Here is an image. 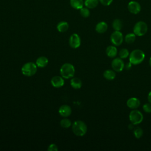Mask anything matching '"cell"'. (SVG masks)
<instances>
[{
  "instance_id": "cell-1",
  "label": "cell",
  "mask_w": 151,
  "mask_h": 151,
  "mask_svg": "<svg viewBox=\"0 0 151 151\" xmlns=\"http://www.w3.org/2000/svg\"><path fill=\"white\" fill-rule=\"evenodd\" d=\"M145 58L144 52L140 49H136L133 50L129 54V62L132 65H138L142 63Z\"/></svg>"
},
{
  "instance_id": "cell-2",
  "label": "cell",
  "mask_w": 151,
  "mask_h": 151,
  "mask_svg": "<svg viewBox=\"0 0 151 151\" xmlns=\"http://www.w3.org/2000/svg\"><path fill=\"white\" fill-rule=\"evenodd\" d=\"M73 133L77 136H83L87 131L86 124L81 120L75 121L72 125Z\"/></svg>"
},
{
  "instance_id": "cell-3",
  "label": "cell",
  "mask_w": 151,
  "mask_h": 151,
  "mask_svg": "<svg viewBox=\"0 0 151 151\" xmlns=\"http://www.w3.org/2000/svg\"><path fill=\"white\" fill-rule=\"evenodd\" d=\"M61 76L65 78H72L75 73V68L73 64L70 63H64L60 68Z\"/></svg>"
},
{
  "instance_id": "cell-4",
  "label": "cell",
  "mask_w": 151,
  "mask_h": 151,
  "mask_svg": "<svg viewBox=\"0 0 151 151\" xmlns=\"http://www.w3.org/2000/svg\"><path fill=\"white\" fill-rule=\"evenodd\" d=\"M37 71V65L32 62H28L23 65L21 68V72L23 75L31 77L34 76Z\"/></svg>"
},
{
  "instance_id": "cell-5",
  "label": "cell",
  "mask_w": 151,
  "mask_h": 151,
  "mask_svg": "<svg viewBox=\"0 0 151 151\" xmlns=\"http://www.w3.org/2000/svg\"><path fill=\"white\" fill-rule=\"evenodd\" d=\"M148 29V27L147 24L142 21H139L137 22L133 27V33L138 37L143 36L145 35Z\"/></svg>"
},
{
  "instance_id": "cell-6",
  "label": "cell",
  "mask_w": 151,
  "mask_h": 151,
  "mask_svg": "<svg viewBox=\"0 0 151 151\" xmlns=\"http://www.w3.org/2000/svg\"><path fill=\"white\" fill-rule=\"evenodd\" d=\"M129 118L132 123L137 125L142 122L143 120V115L139 110L133 109L130 112Z\"/></svg>"
},
{
  "instance_id": "cell-7",
  "label": "cell",
  "mask_w": 151,
  "mask_h": 151,
  "mask_svg": "<svg viewBox=\"0 0 151 151\" xmlns=\"http://www.w3.org/2000/svg\"><path fill=\"white\" fill-rule=\"evenodd\" d=\"M124 40L123 34L120 31H114L110 35V41L115 46L120 45Z\"/></svg>"
},
{
  "instance_id": "cell-8",
  "label": "cell",
  "mask_w": 151,
  "mask_h": 151,
  "mask_svg": "<svg viewBox=\"0 0 151 151\" xmlns=\"http://www.w3.org/2000/svg\"><path fill=\"white\" fill-rule=\"evenodd\" d=\"M111 67L116 72H121L124 68V63L122 58H114L111 61Z\"/></svg>"
},
{
  "instance_id": "cell-9",
  "label": "cell",
  "mask_w": 151,
  "mask_h": 151,
  "mask_svg": "<svg viewBox=\"0 0 151 151\" xmlns=\"http://www.w3.org/2000/svg\"><path fill=\"white\" fill-rule=\"evenodd\" d=\"M140 4L136 1H131L127 4L128 11L133 14H137L141 11Z\"/></svg>"
},
{
  "instance_id": "cell-10",
  "label": "cell",
  "mask_w": 151,
  "mask_h": 151,
  "mask_svg": "<svg viewBox=\"0 0 151 151\" xmlns=\"http://www.w3.org/2000/svg\"><path fill=\"white\" fill-rule=\"evenodd\" d=\"M81 39L77 34H73L69 38V45L73 48H77L80 46Z\"/></svg>"
},
{
  "instance_id": "cell-11",
  "label": "cell",
  "mask_w": 151,
  "mask_h": 151,
  "mask_svg": "<svg viewBox=\"0 0 151 151\" xmlns=\"http://www.w3.org/2000/svg\"><path fill=\"white\" fill-rule=\"evenodd\" d=\"M126 104L127 106L132 110L136 109L140 106V101L139 99L136 97H131L127 100Z\"/></svg>"
},
{
  "instance_id": "cell-12",
  "label": "cell",
  "mask_w": 151,
  "mask_h": 151,
  "mask_svg": "<svg viewBox=\"0 0 151 151\" xmlns=\"http://www.w3.org/2000/svg\"><path fill=\"white\" fill-rule=\"evenodd\" d=\"M51 83L52 86L55 88H60L64 86V80L63 77L54 76L51 80Z\"/></svg>"
},
{
  "instance_id": "cell-13",
  "label": "cell",
  "mask_w": 151,
  "mask_h": 151,
  "mask_svg": "<svg viewBox=\"0 0 151 151\" xmlns=\"http://www.w3.org/2000/svg\"><path fill=\"white\" fill-rule=\"evenodd\" d=\"M72 110L71 107L66 104L62 105L58 109L59 114L64 117H67L71 114Z\"/></svg>"
},
{
  "instance_id": "cell-14",
  "label": "cell",
  "mask_w": 151,
  "mask_h": 151,
  "mask_svg": "<svg viewBox=\"0 0 151 151\" xmlns=\"http://www.w3.org/2000/svg\"><path fill=\"white\" fill-rule=\"evenodd\" d=\"M117 49L115 45H109L106 49V54L110 58H115L117 55Z\"/></svg>"
},
{
  "instance_id": "cell-15",
  "label": "cell",
  "mask_w": 151,
  "mask_h": 151,
  "mask_svg": "<svg viewBox=\"0 0 151 151\" xmlns=\"http://www.w3.org/2000/svg\"><path fill=\"white\" fill-rule=\"evenodd\" d=\"M107 24L104 21H101L97 24V25H96L95 29L97 32L99 34H103L107 31Z\"/></svg>"
},
{
  "instance_id": "cell-16",
  "label": "cell",
  "mask_w": 151,
  "mask_h": 151,
  "mask_svg": "<svg viewBox=\"0 0 151 151\" xmlns=\"http://www.w3.org/2000/svg\"><path fill=\"white\" fill-rule=\"evenodd\" d=\"M48 63V60L47 57L44 56H41L39 57L35 62L36 65L37 67H40V68H44L47 65Z\"/></svg>"
},
{
  "instance_id": "cell-17",
  "label": "cell",
  "mask_w": 151,
  "mask_h": 151,
  "mask_svg": "<svg viewBox=\"0 0 151 151\" xmlns=\"http://www.w3.org/2000/svg\"><path fill=\"white\" fill-rule=\"evenodd\" d=\"M70 4L74 9H80L84 5V1L83 0H70Z\"/></svg>"
},
{
  "instance_id": "cell-18",
  "label": "cell",
  "mask_w": 151,
  "mask_h": 151,
  "mask_svg": "<svg viewBox=\"0 0 151 151\" xmlns=\"http://www.w3.org/2000/svg\"><path fill=\"white\" fill-rule=\"evenodd\" d=\"M103 77L107 80H113L116 77V73L113 70H106L103 73Z\"/></svg>"
},
{
  "instance_id": "cell-19",
  "label": "cell",
  "mask_w": 151,
  "mask_h": 151,
  "mask_svg": "<svg viewBox=\"0 0 151 151\" xmlns=\"http://www.w3.org/2000/svg\"><path fill=\"white\" fill-rule=\"evenodd\" d=\"M69 25L66 21H61L58 23L57 25V30L60 32H64L68 29Z\"/></svg>"
},
{
  "instance_id": "cell-20",
  "label": "cell",
  "mask_w": 151,
  "mask_h": 151,
  "mask_svg": "<svg viewBox=\"0 0 151 151\" xmlns=\"http://www.w3.org/2000/svg\"><path fill=\"white\" fill-rule=\"evenodd\" d=\"M70 84L71 86L75 89H78L80 88L82 86V82L81 80L78 78L74 77L70 81Z\"/></svg>"
},
{
  "instance_id": "cell-21",
  "label": "cell",
  "mask_w": 151,
  "mask_h": 151,
  "mask_svg": "<svg viewBox=\"0 0 151 151\" xmlns=\"http://www.w3.org/2000/svg\"><path fill=\"white\" fill-rule=\"evenodd\" d=\"M112 27L114 31H120L123 27V22L121 19L116 18L112 22Z\"/></svg>"
},
{
  "instance_id": "cell-22",
  "label": "cell",
  "mask_w": 151,
  "mask_h": 151,
  "mask_svg": "<svg viewBox=\"0 0 151 151\" xmlns=\"http://www.w3.org/2000/svg\"><path fill=\"white\" fill-rule=\"evenodd\" d=\"M99 3V0H85L84 5L89 9H93L96 8Z\"/></svg>"
},
{
  "instance_id": "cell-23",
  "label": "cell",
  "mask_w": 151,
  "mask_h": 151,
  "mask_svg": "<svg viewBox=\"0 0 151 151\" xmlns=\"http://www.w3.org/2000/svg\"><path fill=\"white\" fill-rule=\"evenodd\" d=\"M136 35L133 32V33H129L127 35H126L125 37L124 38L125 42L127 44H132L136 40Z\"/></svg>"
},
{
  "instance_id": "cell-24",
  "label": "cell",
  "mask_w": 151,
  "mask_h": 151,
  "mask_svg": "<svg viewBox=\"0 0 151 151\" xmlns=\"http://www.w3.org/2000/svg\"><path fill=\"white\" fill-rule=\"evenodd\" d=\"M129 51L127 48H122L119 52V56L122 59H124L129 56Z\"/></svg>"
},
{
  "instance_id": "cell-25",
  "label": "cell",
  "mask_w": 151,
  "mask_h": 151,
  "mask_svg": "<svg viewBox=\"0 0 151 151\" xmlns=\"http://www.w3.org/2000/svg\"><path fill=\"white\" fill-rule=\"evenodd\" d=\"M143 131L142 129H141L139 127L134 128L133 134L136 138L140 139L143 136Z\"/></svg>"
},
{
  "instance_id": "cell-26",
  "label": "cell",
  "mask_w": 151,
  "mask_h": 151,
  "mask_svg": "<svg viewBox=\"0 0 151 151\" xmlns=\"http://www.w3.org/2000/svg\"><path fill=\"white\" fill-rule=\"evenodd\" d=\"M80 15L84 17V18H87L90 16V12L89 10V8L87 7H83L80 9Z\"/></svg>"
},
{
  "instance_id": "cell-27",
  "label": "cell",
  "mask_w": 151,
  "mask_h": 151,
  "mask_svg": "<svg viewBox=\"0 0 151 151\" xmlns=\"http://www.w3.org/2000/svg\"><path fill=\"white\" fill-rule=\"evenodd\" d=\"M60 125L63 128H68L71 125V122L68 119H63L60 121Z\"/></svg>"
},
{
  "instance_id": "cell-28",
  "label": "cell",
  "mask_w": 151,
  "mask_h": 151,
  "mask_svg": "<svg viewBox=\"0 0 151 151\" xmlns=\"http://www.w3.org/2000/svg\"><path fill=\"white\" fill-rule=\"evenodd\" d=\"M143 110L145 113H151V104L149 102L144 104L143 105Z\"/></svg>"
},
{
  "instance_id": "cell-29",
  "label": "cell",
  "mask_w": 151,
  "mask_h": 151,
  "mask_svg": "<svg viewBox=\"0 0 151 151\" xmlns=\"http://www.w3.org/2000/svg\"><path fill=\"white\" fill-rule=\"evenodd\" d=\"M58 150V148L57 146L54 143H52V144L50 145L48 147V151H57Z\"/></svg>"
},
{
  "instance_id": "cell-30",
  "label": "cell",
  "mask_w": 151,
  "mask_h": 151,
  "mask_svg": "<svg viewBox=\"0 0 151 151\" xmlns=\"http://www.w3.org/2000/svg\"><path fill=\"white\" fill-rule=\"evenodd\" d=\"M113 1V0H99V2L104 6H109Z\"/></svg>"
},
{
  "instance_id": "cell-31",
  "label": "cell",
  "mask_w": 151,
  "mask_h": 151,
  "mask_svg": "<svg viewBox=\"0 0 151 151\" xmlns=\"http://www.w3.org/2000/svg\"><path fill=\"white\" fill-rule=\"evenodd\" d=\"M132 63H130V62L126 65V66H124V67L126 68V69H127V70H129L131 67H132Z\"/></svg>"
},
{
  "instance_id": "cell-32",
  "label": "cell",
  "mask_w": 151,
  "mask_h": 151,
  "mask_svg": "<svg viewBox=\"0 0 151 151\" xmlns=\"http://www.w3.org/2000/svg\"><path fill=\"white\" fill-rule=\"evenodd\" d=\"M147 100H148V101L151 104V91L147 95Z\"/></svg>"
},
{
  "instance_id": "cell-33",
  "label": "cell",
  "mask_w": 151,
  "mask_h": 151,
  "mask_svg": "<svg viewBox=\"0 0 151 151\" xmlns=\"http://www.w3.org/2000/svg\"><path fill=\"white\" fill-rule=\"evenodd\" d=\"M134 124L131 123L130 124H129L128 125V127H129V129L130 130H132V129H133L134 127Z\"/></svg>"
},
{
  "instance_id": "cell-34",
  "label": "cell",
  "mask_w": 151,
  "mask_h": 151,
  "mask_svg": "<svg viewBox=\"0 0 151 151\" xmlns=\"http://www.w3.org/2000/svg\"><path fill=\"white\" fill-rule=\"evenodd\" d=\"M149 65H150V66L151 67V57H150V58H149Z\"/></svg>"
}]
</instances>
